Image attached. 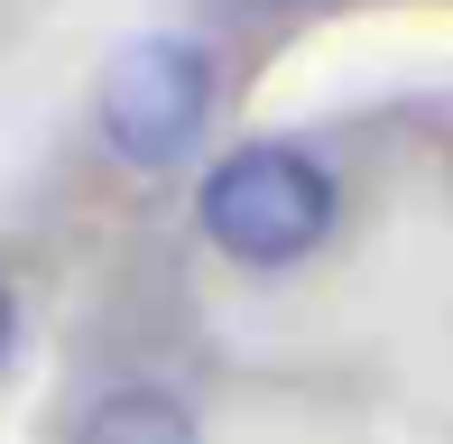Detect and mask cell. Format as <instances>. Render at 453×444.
Segmentation results:
<instances>
[{
	"label": "cell",
	"mask_w": 453,
	"mask_h": 444,
	"mask_svg": "<svg viewBox=\"0 0 453 444\" xmlns=\"http://www.w3.org/2000/svg\"><path fill=\"white\" fill-rule=\"evenodd\" d=\"M195 213H203V241H213V250L250 259V269H278V259H305L334 232V176L305 149L259 139V149H232L203 176Z\"/></svg>",
	"instance_id": "obj_1"
},
{
	"label": "cell",
	"mask_w": 453,
	"mask_h": 444,
	"mask_svg": "<svg viewBox=\"0 0 453 444\" xmlns=\"http://www.w3.org/2000/svg\"><path fill=\"white\" fill-rule=\"evenodd\" d=\"M259 10H324V0H259Z\"/></svg>",
	"instance_id": "obj_5"
},
{
	"label": "cell",
	"mask_w": 453,
	"mask_h": 444,
	"mask_svg": "<svg viewBox=\"0 0 453 444\" xmlns=\"http://www.w3.org/2000/svg\"><path fill=\"white\" fill-rule=\"evenodd\" d=\"M93 111H102V139L130 167H176L213 120V56L195 37H130L102 65Z\"/></svg>",
	"instance_id": "obj_2"
},
{
	"label": "cell",
	"mask_w": 453,
	"mask_h": 444,
	"mask_svg": "<svg viewBox=\"0 0 453 444\" xmlns=\"http://www.w3.org/2000/svg\"><path fill=\"white\" fill-rule=\"evenodd\" d=\"M10 333H19V306H10V287H0V352H10Z\"/></svg>",
	"instance_id": "obj_4"
},
{
	"label": "cell",
	"mask_w": 453,
	"mask_h": 444,
	"mask_svg": "<svg viewBox=\"0 0 453 444\" xmlns=\"http://www.w3.org/2000/svg\"><path fill=\"white\" fill-rule=\"evenodd\" d=\"M74 444H203V435H195V417H185V398H167V389H111V398L84 408Z\"/></svg>",
	"instance_id": "obj_3"
}]
</instances>
